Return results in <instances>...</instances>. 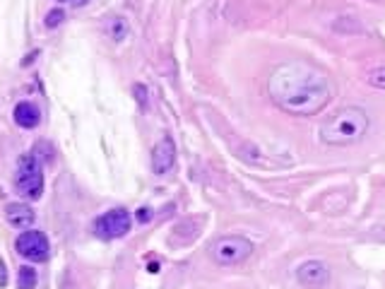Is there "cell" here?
<instances>
[{"label": "cell", "mask_w": 385, "mask_h": 289, "mask_svg": "<svg viewBox=\"0 0 385 289\" xmlns=\"http://www.w3.org/2000/svg\"><path fill=\"white\" fill-rule=\"evenodd\" d=\"M270 99L286 113L313 116L332 99V82L323 70L308 63H284L267 80Z\"/></svg>", "instance_id": "1"}, {"label": "cell", "mask_w": 385, "mask_h": 289, "mask_svg": "<svg viewBox=\"0 0 385 289\" xmlns=\"http://www.w3.org/2000/svg\"><path fill=\"white\" fill-rule=\"evenodd\" d=\"M366 130H368L366 111L359 106H345L320 126V140L325 145L342 147V145H352L356 140H361Z\"/></svg>", "instance_id": "2"}, {"label": "cell", "mask_w": 385, "mask_h": 289, "mask_svg": "<svg viewBox=\"0 0 385 289\" xmlns=\"http://www.w3.org/2000/svg\"><path fill=\"white\" fill-rule=\"evenodd\" d=\"M15 188L27 200H39L41 193H44V171H41V164L31 154H22L20 161H17Z\"/></svg>", "instance_id": "3"}, {"label": "cell", "mask_w": 385, "mask_h": 289, "mask_svg": "<svg viewBox=\"0 0 385 289\" xmlns=\"http://www.w3.org/2000/svg\"><path fill=\"white\" fill-rule=\"evenodd\" d=\"M212 260L217 265H238L246 258H250L253 253V243L246 239V236H238V234H231V236H222V239L212 246Z\"/></svg>", "instance_id": "4"}, {"label": "cell", "mask_w": 385, "mask_h": 289, "mask_svg": "<svg viewBox=\"0 0 385 289\" xmlns=\"http://www.w3.org/2000/svg\"><path fill=\"white\" fill-rule=\"evenodd\" d=\"M133 227V220H130V212L123 208H113L109 212H104L101 217L94 220V234L99 236V239H120V236H125Z\"/></svg>", "instance_id": "5"}, {"label": "cell", "mask_w": 385, "mask_h": 289, "mask_svg": "<svg viewBox=\"0 0 385 289\" xmlns=\"http://www.w3.org/2000/svg\"><path fill=\"white\" fill-rule=\"evenodd\" d=\"M15 249H17V253H20L22 258L34 260V263L49 260V253H51L46 234L44 231H34V229L22 231L20 236H17V241H15Z\"/></svg>", "instance_id": "6"}, {"label": "cell", "mask_w": 385, "mask_h": 289, "mask_svg": "<svg viewBox=\"0 0 385 289\" xmlns=\"http://www.w3.org/2000/svg\"><path fill=\"white\" fill-rule=\"evenodd\" d=\"M296 279L308 289H320L330 282V270L320 260H306L296 270Z\"/></svg>", "instance_id": "7"}, {"label": "cell", "mask_w": 385, "mask_h": 289, "mask_svg": "<svg viewBox=\"0 0 385 289\" xmlns=\"http://www.w3.org/2000/svg\"><path fill=\"white\" fill-rule=\"evenodd\" d=\"M176 164V145L171 138H161L152 150V171L154 174H168Z\"/></svg>", "instance_id": "8"}, {"label": "cell", "mask_w": 385, "mask_h": 289, "mask_svg": "<svg viewBox=\"0 0 385 289\" xmlns=\"http://www.w3.org/2000/svg\"><path fill=\"white\" fill-rule=\"evenodd\" d=\"M5 220L10 227L15 229H27L34 224L36 220V215H34V210L29 205H24V202H10L8 208H5Z\"/></svg>", "instance_id": "9"}, {"label": "cell", "mask_w": 385, "mask_h": 289, "mask_svg": "<svg viewBox=\"0 0 385 289\" xmlns=\"http://www.w3.org/2000/svg\"><path fill=\"white\" fill-rule=\"evenodd\" d=\"M15 123L20 126V128H27V130H31V128H36L41 123V111H39V106L36 104H31V101H20L17 106H15Z\"/></svg>", "instance_id": "10"}, {"label": "cell", "mask_w": 385, "mask_h": 289, "mask_svg": "<svg viewBox=\"0 0 385 289\" xmlns=\"http://www.w3.org/2000/svg\"><path fill=\"white\" fill-rule=\"evenodd\" d=\"M128 31H130V24L125 17H111V20L106 22V34H109V39H113V41H123L128 36Z\"/></svg>", "instance_id": "11"}, {"label": "cell", "mask_w": 385, "mask_h": 289, "mask_svg": "<svg viewBox=\"0 0 385 289\" xmlns=\"http://www.w3.org/2000/svg\"><path fill=\"white\" fill-rule=\"evenodd\" d=\"M31 157L39 161V164H51V161L56 159V152H53V147H51V142L41 140V142H36V145H34Z\"/></svg>", "instance_id": "12"}, {"label": "cell", "mask_w": 385, "mask_h": 289, "mask_svg": "<svg viewBox=\"0 0 385 289\" xmlns=\"http://www.w3.org/2000/svg\"><path fill=\"white\" fill-rule=\"evenodd\" d=\"M36 287V270L29 265H22L17 270V289H34Z\"/></svg>", "instance_id": "13"}, {"label": "cell", "mask_w": 385, "mask_h": 289, "mask_svg": "<svg viewBox=\"0 0 385 289\" xmlns=\"http://www.w3.org/2000/svg\"><path fill=\"white\" fill-rule=\"evenodd\" d=\"M65 22V10H60V8H56V10H51L49 15H46V20H44V24L49 27V29H56L58 24H63Z\"/></svg>", "instance_id": "14"}, {"label": "cell", "mask_w": 385, "mask_h": 289, "mask_svg": "<svg viewBox=\"0 0 385 289\" xmlns=\"http://www.w3.org/2000/svg\"><path fill=\"white\" fill-rule=\"evenodd\" d=\"M133 94H135V99H138V104H140V109L142 111H147L149 109V94H147V87L145 85H135L133 87Z\"/></svg>", "instance_id": "15"}, {"label": "cell", "mask_w": 385, "mask_h": 289, "mask_svg": "<svg viewBox=\"0 0 385 289\" xmlns=\"http://www.w3.org/2000/svg\"><path fill=\"white\" fill-rule=\"evenodd\" d=\"M368 82L375 90H385V65L383 68H375L371 75H368Z\"/></svg>", "instance_id": "16"}, {"label": "cell", "mask_w": 385, "mask_h": 289, "mask_svg": "<svg viewBox=\"0 0 385 289\" xmlns=\"http://www.w3.org/2000/svg\"><path fill=\"white\" fill-rule=\"evenodd\" d=\"M138 220L142 222V224H147V222L152 220V210H147V208H142V210H138Z\"/></svg>", "instance_id": "17"}, {"label": "cell", "mask_w": 385, "mask_h": 289, "mask_svg": "<svg viewBox=\"0 0 385 289\" xmlns=\"http://www.w3.org/2000/svg\"><path fill=\"white\" fill-rule=\"evenodd\" d=\"M8 284V270H5V263L0 258V287H5Z\"/></svg>", "instance_id": "18"}, {"label": "cell", "mask_w": 385, "mask_h": 289, "mask_svg": "<svg viewBox=\"0 0 385 289\" xmlns=\"http://www.w3.org/2000/svg\"><path fill=\"white\" fill-rule=\"evenodd\" d=\"M58 3H70V5H84L87 0H58Z\"/></svg>", "instance_id": "19"}]
</instances>
